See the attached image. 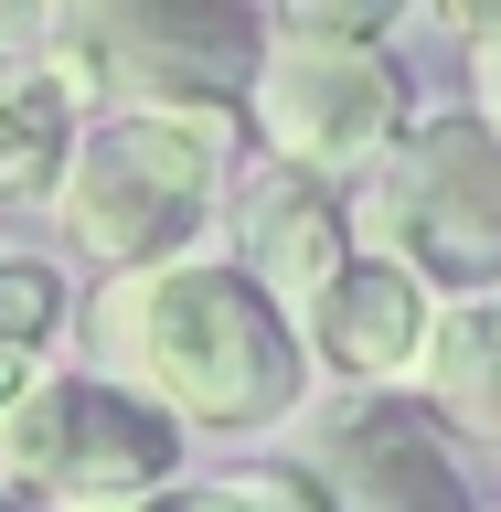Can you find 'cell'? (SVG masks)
Returning <instances> with one entry per match:
<instances>
[{"label":"cell","mask_w":501,"mask_h":512,"mask_svg":"<svg viewBox=\"0 0 501 512\" xmlns=\"http://www.w3.org/2000/svg\"><path fill=\"white\" fill-rule=\"evenodd\" d=\"M86 342L107 363V384H128L139 406H160L171 427H288L310 395V352L299 320L235 267V256H182V267H139L107 278L86 299Z\"/></svg>","instance_id":"1"},{"label":"cell","mask_w":501,"mask_h":512,"mask_svg":"<svg viewBox=\"0 0 501 512\" xmlns=\"http://www.w3.org/2000/svg\"><path fill=\"white\" fill-rule=\"evenodd\" d=\"M43 64L75 86V107L118 96L128 118H246L256 64H267V11H235V0H86V11H54Z\"/></svg>","instance_id":"3"},{"label":"cell","mask_w":501,"mask_h":512,"mask_svg":"<svg viewBox=\"0 0 501 512\" xmlns=\"http://www.w3.org/2000/svg\"><path fill=\"white\" fill-rule=\"evenodd\" d=\"M43 32L54 11H0V64H43Z\"/></svg>","instance_id":"16"},{"label":"cell","mask_w":501,"mask_h":512,"mask_svg":"<svg viewBox=\"0 0 501 512\" xmlns=\"http://www.w3.org/2000/svg\"><path fill=\"white\" fill-rule=\"evenodd\" d=\"M246 128H256V150L278 160V171H310V182L352 192V182H374L384 160H395V139L416 128V96H406L395 43L267 22V64H256Z\"/></svg>","instance_id":"5"},{"label":"cell","mask_w":501,"mask_h":512,"mask_svg":"<svg viewBox=\"0 0 501 512\" xmlns=\"http://www.w3.org/2000/svg\"><path fill=\"white\" fill-rule=\"evenodd\" d=\"M182 480V427L139 406L107 374H32V395L0 416V491L43 512H139Z\"/></svg>","instance_id":"6"},{"label":"cell","mask_w":501,"mask_h":512,"mask_svg":"<svg viewBox=\"0 0 501 512\" xmlns=\"http://www.w3.org/2000/svg\"><path fill=\"white\" fill-rule=\"evenodd\" d=\"M427 342H438V299L416 278H395L384 256H352L342 278L310 299V320H299L310 374L363 384V395H395L406 374H427Z\"/></svg>","instance_id":"8"},{"label":"cell","mask_w":501,"mask_h":512,"mask_svg":"<svg viewBox=\"0 0 501 512\" xmlns=\"http://www.w3.org/2000/svg\"><path fill=\"white\" fill-rule=\"evenodd\" d=\"M352 192L310 182V171H278V160H256L246 192H235V267H246L288 320H310V299L352 267Z\"/></svg>","instance_id":"9"},{"label":"cell","mask_w":501,"mask_h":512,"mask_svg":"<svg viewBox=\"0 0 501 512\" xmlns=\"http://www.w3.org/2000/svg\"><path fill=\"white\" fill-rule=\"evenodd\" d=\"M299 470L331 491V512H480L448 427L416 395H352V406H331V427L299 448Z\"/></svg>","instance_id":"7"},{"label":"cell","mask_w":501,"mask_h":512,"mask_svg":"<svg viewBox=\"0 0 501 512\" xmlns=\"http://www.w3.org/2000/svg\"><path fill=\"white\" fill-rule=\"evenodd\" d=\"M139 512H256V491L246 480H171V491L139 502Z\"/></svg>","instance_id":"15"},{"label":"cell","mask_w":501,"mask_h":512,"mask_svg":"<svg viewBox=\"0 0 501 512\" xmlns=\"http://www.w3.org/2000/svg\"><path fill=\"white\" fill-rule=\"evenodd\" d=\"M32 374H43V352H11V342H0V416L32 395Z\"/></svg>","instance_id":"17"},{"label":"cell","mask_w":501,"mask_h":512,"mask_svg":"<svg viewBox=\"0 0 501 512\" xmlns=\"http://www.w3.org/2000/svg\"><path fill=\"white\" fill-rule=\"evenodd\" d=\"M0 512H43V502H22V491H0Z\"/></svg>","instance_id":"18"},{"label":"cell","mask_w":501,"mask_h":512,"mask_svg":"<svg viewBox=\"0 0 501 512\" xmlns=\"http://www.w3.org/2000/svg\"><path fill=\"white\" fill-rule=\"evenodd\" d=\"M427 395L416 406L438 416L448 438H470L501 459V299H459V310H438V342H427Z\"/></svg>","instance_id":"11"},{"label":"cell","mask_w":501,"mask_h":512,"mask_svg":"<svg viewBox=\"0 0 501 512\" xmlns=\"http://www.w3.org/2000/svg\"><path fill=\"white\" fill-rule=\"evenodd\" d=\"M246 491H256V512H331V491H320L299 459H256V470H246Z\"/></svg>","instance_id":"14"},{"label":"cell","mask_w":501,"mask_h":512,"mask_svg":"<svg viewBox=\"0 0 501 512\" xmlns=\"http://www.w3.org/2000/svg\"><path fill=\"white\" fill-rule=\"evenodd\" d=\"M448 22H459V43H470V118H491L501 128V11H448Z\"/></svg>","instance_id":"13"},{"label":"cell","mask_w":501,"mask_h":512,"mask_svg":"<svg viewBox=\"0 0 501 512\" xmlns=\"http://www.w3.org/2000/svg\"><path fill=\"white\" fill-rule=\"evenodd\" d=\"M75 139H86V107L54 64H0V203H54Z\"/></svg>","instance_id":"10"},{"label":"cell","mask_w":501,"mask_h":512,"mask_svg":"<svg viewBox=\"0 0 501 512\" xmlns=\"http://www.w3.org/2000/svg\"><path fill=\"white\" fill-rule=\"evenodd\" d=\"M235 139H246V118H128V107L86 118L75 171L54 192V235L107 278L203 256V224L224 214Z\"/></svg>","instance_id":"2"},{"label":"cell","mask_w":501,"mask_h":512,"mask_svg":"<svg viewBox=\"0 0 501 512\" xmlns=\"http://www.w3.org/2000/svg\"><path fill=\"white\" fill-rule=\"evenodd\" d=\"M352 246L416 278L438 310L501 299V128L470 107L416 118L374 182H352Z\"/></svg>","instance_id":"4"},{"label":"cell","mask_w":501,"mask_h":512,"mask_svg":"<svg viewBox=\"0 0 501 512\" xmlns=\"http://www.w3.org/2000/svg\"><path fill=\"white\" fill-rule=\"evenodd\" d=\"M267 22H288V32H352V43H384V32H395V0H278Z\"/></svg>","instance_id":"12"}]
</instances>
